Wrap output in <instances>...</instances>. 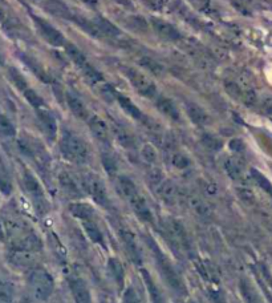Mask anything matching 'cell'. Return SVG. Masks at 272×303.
Segmentation results:
<instances>
[{
    "instance_id": "22",
    "label": "cell",
    "mask_w": 272,
    "mask_h": 303,
    "mask_svg": "<svg viewBox=\"0 0 272 303\" xmlns=\"http://www.w3.org/2000/svg\"><path fill=\"white\" fill-rule=\"evenodd\" d=\"M157 108H158L159 112H161L163 116H166V117L170 118V120L173 121L179 120L178 108L175 107V104L170 100V98L163 97V96L158 97V100H157Z\"/></svg>"
},
{
    "instance_id": "24",
    "label": "cell",
    "mask_w": 272,
    "mask_h": 303,
    "mask_svg": "<svg viewBox=\"0 0 272 303\" xmlns=\"http://www.w3.org/2000/svg\"><path fill=\"white\" fill-rule=\"evenodd\" d=\"M93 23L96 24V27L98 28L100 33L102 36H108V37H117V36L121 35V31L118 30V27L114 26L110 20H108L107 17L97 16L93 20Z\"/></svg>"
},
{
    "instance_id": "1",
    "label": "cell",
    "mask_w": 272,
    "mask_h": 303,
    "mask_svg": "<svg viewBox=\"0 0 272 303\" xmlns=\"http://www.w3.org/2000/svg\"><path fill=\"white\" fill-rule=\"evenodd\" d=\"M148 244H149L150 249H152L153 251V254H154V257H156L157 265H158L161 274H162V277L166 279V282H168V284L170 285V287L174 289L177 293L185 294L186 286L185 284H183V280H182V278L179 277V274L175 271L174 266L169 262L168 258H166L165 254L161 251V249L158 248V245L153 241V238L150 237H148Z\"/></svg>"
},
{
    "instance_id": "3",
    "label": "cell",
    "mask_w": 272,
    "mask_h": 303,
    "mask_svg": "<svg viewBox=\"0 0 272 303\" xmlns=\"http://www.w3.org/2000/svg\"><path fill=\"white\" fill-rule=\"evenodd\" d=\"M28 280L37 299L46 300L51 297L53 287H55V282L48 271H46L44 269H35L29 274Z\"/></svg>"
},
{
    "instance_id": "51",
    "label": "cell",
    "mask_w": 272,
    "mask_h": 303,
    "mask_svg": "<svg viewBox=\"0 0 272 303\" xmlns=\"http://www.w3.org/2000/svg\"><path fill=\"white\" fill-rule=\"evenodd\" d=\"M101 92H102V97L107 98V100H114L117 97V95H118L109 84H105L102 87V89H101Z\"/></svg>"
},
{
    "instance_id": "27",
    "label": "cell",
    "mask_w": 272,
    "mask_h": 303,
    "mask_svg": "<svg viewBox=\"0 0 272 303\" xmlns=\"http://www.w3.org/2000/svg\"><path fill=\"white\" fill-rule=\"evenodd\" d=\"M116 100L118 101L120 107L122 108L123 111L127 112L128 114H129L130 117L134 118V120H143V114L142 112H141V109H139V108L137 107V105L134 104L133 101L130 100L129 97L122 95H117Z\"/></svg>"
},
{
    "instance_id": "28",
    "label": "cell",
    "mask_w": 272,
    "mask_h": 303,
    "mask_svg": "<svg viewBox=\"0 0 272 303\" xmlns=\"http://www.w3.org/2000/svg\"><path fill=\"white\" fill-rule=\"evenodd\" d=\"M141 274H142V278L143 280H145V285L146 287H148V291H149L153 303H166L162 293H161V290L158 289V286L154 284V280L150 277V274L146 270H141Z\"/></svg>"
},
{
    "instance_id": "42",
    "label": "cell",
    "mask_w": 272,
    "mask_h": 303,
    "mask_svg": "<svg viewBox=\"0 0 272 303\" xmlns=\"http://www.w3.org/2000/svg\"><path fill=\"white\" fill-rule=\"evenodd\" d=\"M224 89L231 97L237 98V100H242V95H243V89L239 84L233 82H226L224 83Z\"/></svg>"
},
{
    "instance_id": "7",
    "label": "cell",
    "mask_w": 272,
    "mask_h": 303,
    "mask_svg": "<svg viewBox=\"0 0 272 303\" xmlns=\"http://www.w3.org/2000/svg\"><path fill=\"white\" fill-rule=\"evenodd\" d=\"M33 20H35L37 31H39L40 35L43 36V39L46 40L48 44H51L53 47L65 46V37L60 31L56 30L52 24H49L48 22L37 16H33Z\"/></svg>"
},
{
    "instance_id": "19",
    "label": "cell",
    "mask_w": 272,
    "mask_h": 303,
    "mask_svg": "<svg viewBox=\"0 0 272 303\" xmlns=\"http://www.w3.org/2000/svg\"><path fill=\"white\" fill-rule=\"evenodd\" d=\"M157 192H158V196L161 197L165 204L168 205H173L177 201V197H178V190H177V186L174 185V183L172 181H162L157 186Z\"/></svg>"
},
{
    "instance_id": "18",
    "label": "cell",
    "mask_w": 272,
    "mask_h": 303,
    "mask_svg": "<svg viewBox=\"0 0 272 303\" xmlns=\"http://www.w3.org/2000/svg\"><path fill=\"white\" fill-rule=\"evenodd\" d=\"M186 111H187L190 120L198 127H204V125H207L210 123V116L207 114V112L204 111L202 107L195 104V103H187L186 104Z\"/></svg>"
},
{
    "instance_id": "12",
    "label": "cell",
    "mask_w": 272,
    "mask_h": 303,
    "mask_svg": "<svg viewBox=\"0 0 272 303\" xmlns=\"http://www.w3.org/2000/svg\"><path fill=\"white\" fill-rule=\"evenodd\" d=\"M88 124H89L91 132L98 141H101L102 144L110 143V131L107 123L102 118L98 117V116H91L88 118Z\"/></svg>"
},
{
    "instance_id": "48",
    "label": "cell",
    "mask_w": 272,
    "mask_h": 303,
    "mask_svg": "<svg viewBox=\"0 0 272 303\" xmlns=\"http://www.w3.org/2000/svg\"><path fill=\"white\" fill-rule=\"evenodd\" d=\"M0 190L4 194H10L11 190H12V184H11L10 177L7 176L6 172H3V170H0Z\"/></svg>"
},
{
    "instance_id": "58",
    "label": "cell",
    "mask_w": 272,
    "mask_h": 303,
    "mask_svg": "<svg viewBox=\"0 0 272 303\" xmlns=\"http://www.w3.org/2000/svg\"><path fill=\"white\" fill-rule=\"evenodd\" d=\"M114 2H117V3L122 4V6L130 7V0H114Z\"/></svg>"
},
{
    "instance_id": "5",
    "label": "cell",
    "mask_w": 272,
    "mask_h": 303,
    "mask_svg": "<svg viewBox=\"0 0 272 303\" xmlns=\"http://www.w3.org/2000/svg\"><path fill=\"white\" fill-rule=\"evenodd\" d=\"M82 188L89 193V196L97 202L98 205L107 206L109 198H108L107 188H105L104 183L101 181V178L96 174L88 173L82 177Z\"/></svg>"
},
{
    "instance_id": "17",
    "label": "cell",
    "mask_w": 272,
    "mask_h": 303,
    "mask_svg": "<svg viewBox=\"0 0 272 303\" xmlns=\"http://www.w3.org/2000/svg\"><path fill=\"white\" fill-rule=\"evenodd\" d=\"M128 202H129L132 209H133V212L136 213L137 217H138L141 221H145V222L153 221V215H152V212H150L149 206H148L145 198H143L139 193L134 194V196L132 197Z\"/></svg>"
},
{
    "instance_id": "54",
    "label": "cell",
    "mask_w": 272,
    "mask_h": 303,
    "mask_svg": "<svg viewBox=\"0 0 272 303\" xmlns=\"http://www.w3.org/2000/svg\"><path fill=\"white\" fill-rule=\"evenodd\" d=\"M193 6L197 8V10H201V11H204L207 10L208 6H210V2L208 0H189Z\"/></svg>"
},
{
    "instance_id": "53",
    "label": "cell",
    "mask_w": 272,
    "mask_h": 303,
    "mask_svg": "<svg viewBox=\"0 0 272 303\" xmlns=\"http://www.w3.org/2000/svg\"><path fill=\"white\" fill-rule=\"evenodd\" d=\"M262 111L267 114H272V96H267L263 98Z\"/></svg>"
},
{
    "instance_id": "37",
    "label": "cell",
    "mask_w": 272,
    "mask_h": 303,
    "mask_svg": "<svg viewBox=\"0 0 272 303\" xmlns=\"http://www.w3.org/2000/svg\"><path fill=\"white\" fill-rule=\"evenodd\" d=\"M127 24L130 30L137 31V32H145L148 31V23L142 16H130L128 17Z\"/></svg>"
},
{
    "instance_id": "11",
    "label": "cell",
    "mask_w": 272,
    "mask_h": 303,
    "mask_svg": "<svg viewBox=\"0 0 272 303\" xmlns=\"http://www.w3.org/2000/svg\"><path fill=\"white\" fill-rule=\"evenodd\" d=\"M8 259L11 264L20 269H32L36 264L33 251L22 250V249H11Z\"/></svg>"
},
{
    "instance_id": "59",
    "label": "cell",
    "mask_w": 272,
    "mask_h": 303,
    "mask_svg": "<svg viewBox=\"0 0 272 303\" xmlns=\"http://www.w3.org/2000/svg\"><path fill=\"white\" fill-rule=\"evenodd\" d=\"M0 22L3 23V22H6V13H4L3 8L0 7Z\"/></svg>"
},
{
    "instance_id": "45",
    "label": "cell",
    "mask_w": 272,
    "mask_h": 303,
    "mask_svg": "<svg viewBox=\"0 0 272 303\" xmlns=\"http://www.w3.org/2000/svg\"><path fill=\"white\" fill-rule=\"evenodd\" d=\"M141 154H142V158L149 164H154L157 161V152L156 149L150 145V144H146L143 145L142 150H141Z\"/></svg>"
},
{
    "instance_id": "36",
    "label": "cell",
    "mask_w": 272,
    "mask_h": 303,
    "mask_svg": "<svg viewBox=\"0 0 272 303\" xmlns=\"http://www.w3.org/2000/svg\"><path fill=\"white\" fill-rule=\"evenodd\" d=\"M190 164H191L190 158H189L185 153L175 152V153L172 156V165L174 168H177V169L179 170L187 169V168L190 167Z\"/></svg>"
},
{
    "instance_id": "32",
    "label": "cell",
    "mask_w": 272,
    "mask_h": 303,
    "mask_svg": "<svg viewBox=\"0 0 272 303\" xmlns=\"http://www.w3.org/2000/svg\"><path fill=\"white\" fill-rule=\"evenodd\" d=\"M82 226H84L85 232H87V234L89 235V238H91L94 244H98L101 245V246H104V235H102V233H101V230L98 229V226L96 225V222H94L93 219H92V221L82 222Z\"/></svg>"
},
{
    "instance_id": "31",
    "label": "cell",
    "mask_w": 272,
    "mask_h": 303,
    "mask_svg": "<svg viewBox=\"0 0 272 303\" xmlns=\"http://www.w3.org/2000/svg\"><path fill=\"white\" fill-rule=\"evenodd\" d=\"M224 169H226L227 174L233 179H239L243 176V164L240 160L235 158V157L227 158L226 163H224Z\"/></svg>"
},
{
    "instance_id": "46",
    "label": "cell",
    "mask_w": 272,
    "mask_h": 303,
    "mask_svg": "<svg viewBox=\"0 0 272 303\" xmlns=\"http://www.w3.org/2000/svg\"><path fill=\"white\" fill-rule=\"evenodd\" d=\"M148 178H149L150 185L156 186L157 188V186L163 181V174L158 168H152V169L148 172Z\"/></svg>"
},
{
    "instance_id": "25",
    "label": "cell",
    "mask_w": 272,
    "mask_h": 303,
    "mask_svg": "<svg viewBox=\"0 0 272 303\" xmlns=\"http://www.w3.org/2000/svg\"><path fill=\"white\" fill-rule=\"evenodd\" d=\"M65 51H67V55L72 59V62L75 63L76 67H77L80 71H84L91 63L88 62V59L85 57L84 53L80 51L76 46L73 44H69V43H65Z\"/></svg>"
},
{
    "instance_id": "26",
    "label": "cell",
    "mask_w": 272,
    "mask_h": 303,
    "mask_svg": "<svg viewBox=\"0 0 272 303\" xmlns=\"http://www.w3.org/2000/svg\"><path fill=\"white\" fill-rule=\"evenodd\" d=\"M117 189H118V193L123 198H127L129 201L134 194L138 193L136 188V184L127 176H120L117 178Z\"/></svg>"
},
{
    "instance_id": "57",
    "label": "cell",
    "mask_w": 272,
    "mask_h": 303,
    "mask_svg": "<svg viewBox=\"0 0 272 303\" xmlns=\"http://www.w3.org/2000/svg\"><path fill=\"white\" fill-rule=\"evenodd\" d=\"M81 2L84 4H87L88 7H91V8H96L98 6V3H100V0H81Z\"/></svg>"
},
{
    "instance_id": "23",
    "label": "cell",
    "mask_w": 272,
    "mask_h": 303,
    "mask_svg": "<svg viewBox=\"0 0 272 303\" xmlns=\"http://www.w3.org/2000/svg\"><path fill=\"white\" fill-rule=\"evenodd\" d=\"M121 238H122L123 245H125V248L128 250V254L130 255V258L133 259L134 262L139 264L141 262V254H139V250L137 248L136 244V238L129 230H122L121 232Z\"/></svg>"
},
{
    "instance_id": "55",
    "label": "cell",
    "mask_w": 272,
    "mask_h": 303,
    "mask_svg": "<svg viewBox=\"0 0 272 303\" xmlns=\"http://www.w3.org/2000/svg\"><path fill=\"white\" fill-rule=\"evenodd\" d=\"M230 148L234 152H242L244 149V144L239 138H234V140L230 141Z\"/></svg>"
},
{
    "instance_id": "8",
    "label": "cell",
    "mask_w": 272,
    "mask_h": 303,
    "mask_svg": "<svg viewBox=\"0 0 272 303\" xmlns=\"http://www.w3.org/2000/svg\"><path fill=\"white\" fill-rule=\"evenodd\" d=\"M24 185H26V189L28 190V193L32 196V198L35 199L36 206L37 209L44 208L47 210V202H46V196H44V192H43V188L40 185V183L37 181L32 173L26 172L24 173Z\"/></svg>"
},
{
    "instance_id": "30",
    "label": "cell",
    "mask_w": 272,
    "mask_h": 303,
    "mask_svg": "<svg viewBox=\"0 0 272 303\" xmlns=\"http://www.w3.org/2000/svg\"><path fill=\"white\" fill-rule=\"evenodd\" d=\"M108 270H109L112 278L116 280V284L121 289L123 286V282H125V270H123L120 261L116 259V258H110L108 261Z\"/></svg>"
},
{
    "instance_id": "21",
    "label": "cell",
    "mask_w": 272,
    "mask_h": 303,
    "mask_svg": "<svg viewBox=\"0 0 272 303\" xmlns=\"http://www.w3.org/2000/svg\"><path fill=\"white\" fill-rule=\"evenodd\" d=\"M69 212L80 221H92L94 217V209L84 202H73L69 205Z\"/></svg>"
},
{
    "instance_id": "6",
    "label": "cell",
    "mask_w": 272,
    "mask_h": 303,
    "mask_svg": "<svg viewBox=\"0 0 272 303\" xmlns=\"http://www.w3.org/2000/svg\"><path fill=\"white\" fill-rule=\"evenodd\" d=\"M163 229H165L172 245H174L175 248L179 249V250H187L190 242H189L187 233H186L185 228L182 226L181 222L175 221V219H168L163 225Z\"/></svg>"
},
{
    "instance_id": "33",
    "label": "cell",
    "mask_w": 272,
    "mask_h": 303,
    "mask_svg": "<svg viewBox=\"0 0 272 303\" xmlns=\"http://www.w3.org/2000/svg\"><path fill=\"white\" fill-rule=\"evenodd\" d=\"M24 93V97L27 98V101H28L29 104L32 105L35 109H40V108H46V101L43 100L41 96L39 95V93H36L33 89L31 88H27L26 91L23 92Z\"/></svg>"
},
{
    "instance_id": "56",
    "label": "cell",
    "mask_w": 272,
    "mask_h": 303,
    "mask_svg": "<svg viewBox=\"0 0 272 303\" xmlns=\"http://www.w3.org/2000/svg\"><path fill=\"white\" fill-rule=\"evenodd\" d=\"M239 196L244 199V201H253L254 199V193L249 189H239L238 190Z\"/></svg>"
},
{
    "instance_id": "34",
    "label": "cell",
    "mask_w": 272,
    "mask_h": 303,
    "mask_svg": "<svg viewBox=\"0 0 272 303\" xmlns=\"http://www.w3.org/2000/svg\"><path fill=\"white\" fill-rule=\"evenodd\" d=\"M189 204H190V208L197 213L198 215H201V217H207L210 214V209L208 206L204 204L202 199L197 198V197H190L189 198Z\"/></svg>"
},
{
    "instance_id": "10",
    "label": "cell",
    "mask_w": 272,
    "mask_h": 303,
    "mask_svg": "<svg viewBox=\"0 0 272 303\" xmlns=\"http://www.w3.org/2000/svg\"><path fill=\"white\" fill-rule=\"evenodd\" d=\"M36 111H37L36 113H37V118H39L43 132L48 137V140L53 141L56 138V136H57V123H56V118L53 117V114L48 109H46V108H40V109H36Z\"/></svg>"
},
{
    "instance_id": "47",
    "label": "cell",
    "mask_w": 272,
    "mask_h": 303,
    "mask_svg": "<svg viewBox=\"0 0 272 303\" xmlns=\"http://www.w3.org/2000/svg\"><path fill=\"white\" fill-rule=\"evenodd\" d=\"M0 132L6 136H13L15 134V127L12 125V123L6 116H2V114H0Z\"/></svg>"
},
{
    "instance_id": "35",
    "label": "cell",
    "mask_w": 272,
    "mask_h": 303,
    "mask_svg": "<svg viewBox=\"0 0 272 303\" xmlns=\"http://www.w3.org/2000/svg\"><path fill=\"white\" fill-rule=\"evenodd\" d=\"M8 75H10L11 82L16 85V88H19L20 91L24 92L27 88H28L27 80L24 78V76L22 75V73H20L16 68H12V67H11V68L8 69Z\"/></svg>"
},
{
    "instance_id": "43",
    "label": "cell",
    "mask_w": 272,
    "mask_h": 303,
    "mask_svg": "<svg viewBox=\"0 0 272 303\" xmlns=\"http://www.w3.org/2000/svg\"><path fill=\"white\" fill-rule=\"evenodd\" d=\"M251 174H253L254 179H255L256 183H258V185H259L260 188H262V189L266 190V192L268 193V194H271V196H272V185H271V183H269L268 179H267L266 177L263 176L262 173H259L258 170H255V169H253Z\"/></svg>"
},
{
    "instance_id": "44",
    "label": "cell",
    "mask_w": 272,
    "mask_h": 303,
    "mask_svg": "<svg viewBox=\"0 0 272 303\" xmlns=\"http://www.w3.org/2000/svg\"><path fill=\"white\" fill-rule=\"evenodd\" d=\"M101 161H102V165H104L105 170L109 173L110 176H113L114 173L117 172V163L114 160L113 156H110L109 153H104L101 157Z\"/></svg>"
},
{
    "instance_id": "16",
    "label": "cell",
    "mask_w": 272,
    "mask_h": 303,
    "mask_svg": "<svg viewBox=\"0 0 272 303\" xmlns=\"http://www.w3.org/2000/svg\"><path fill=\"white\" fill-rule=\"evenodd\" d=\"M41 6L47 12L52 13L55 16L71 20V22L73 19V13L71 12V10L67 7V4L64 2H61V0H44Z\"/></svg>"
},
{
    "instance_id": "20",
    "label": "cell",
    "mask_w": 272,
    "mask_h": 303,
    "mask_svg": "<svg viewBox=\"0 0 272 303\" xmlns=\"http://www.w3.org/2000/svg\"><path fill=\"white\" fill-rule=\"evenodd\" d=\"M112 132H113L116 140L118 141L123 148H127V149L134 148L136 140H134L133 134L130 133L127 128H123L122 125L118 124V123H113V125H112Z\"/></svg>"
},
{
    "instance_id": "2",
    "label": "cell",
    "mask_w": 272,
    "mask_h": 303,
    "mask_svg": "<svg viewBox=\"0 0 272 303\" xmlns=\"http://www.w3.org/2000/svg\"><path fill=\"white\" fill-rule=\"evenodd\" d=\"M60 147H61L62 154L73 163L84 164L89 158V149H88L87 143L73 132H64Z\"/></svg>"
},
{
    "instance_id": "13",
    "label": "cell",
    "mask_w": 272,
    "mask_h": 303,
    "mask_svg": "<svg viewBox=\"0 0 272 303\" xmlns=\"http://www.w3.org/2000/svg\"><path fill=\"white\" fill-rule=\"evenodd\" d=\"M65 100H67V104H68L71 112L75 114L76 117L81 118V120H88V118H89L87 105H85V103L81 100L80 96L76 95L75 92H67V93H65Z\"/></svg>"
},
{
    "instance_id": "52",
    "label": "cell",
    "mask_w": 272,
    "mask_h": 303,
    "mask_svg": "<svg viewBox=\"0 0 272 303\" xmlns=\"http://www.w3.org/2000/svg\"><path fill=\"white\" fill-rule=\"evenodd\" d=\"M125 303H139L138 295H137V293L132 287H129V289L125 291Z\"/></svg>"
},
{
    "instance_id": "14",
    "label": "cell",
    "mask_w": 272,
    "mask_h": 303,
    "mask_svg": "<svg viewBox=\"0 0 272 303\" xmlns=\"http://www.w3.org/2000/svg\"><path fill=\"white\" fill-rule=\"evenodd\" d=\"M69 289H71L72 295L75 298L76 303H92L89 289L82 279H80V278L69 279Z\"/></svg>"
},
{
    "instance_id": "38",
    "label": "cell",
    "mask_w": 272,
    "mask_h": 303,
    "mask_svg": "<svg viewBox=\"0 0 272 303\" xmlns=\"http://www.w3.org/2000/svg\"><path fill=\"white\" fill-rule=\"evenodd\" d=\"M240 290H242V294H243V297L244 299L247 300V303H262L259 297L256 295L255 290L247 284L246 280H242V284H240Z\"/></svg>"
},
{
    "instance_id": "41",
    "label": "cell",
    "mask_w": 272,
    "mask_h": 303,
    "mask_svg": "<svg viewBox=\"0 0 272 303\" xmlns=\"http://www.w3.org/2000/svg\"><path fill=\"white\" fill-rule=\"evenodd\" d=\"M235 10L243 15H253V2L251 0H231Z\"/></svg>"
},
{
    "instance_id": "40",
    "label": "cell",
    "mask_w": 272,
    "mask_h": 303,
    "mask_svg": "<svg viewBox=\"0 0 272 303\" xmlns=\"http://www.w3.org/2000/svg\"><path fill=\"white\" fill-rule=\"evenodd\" d=\"M202 144H203L204 147L207 148V149L210 150H219L220 148H222V141L218 138V137L213 136V134H203L202 136Z\"/></svg>"
},
{
    "instance_id": "50",
    "label": "cell",
    "mask_w": 272,
    "mask_h": 303,
    "mask_svg": "<svg viewBox=\"0 0 272 303\" xmlns=\"http://www.w3.org/2000/svg\"><path fill=\"white\" fill-rule=\"evenodd\" d=\"M142 2L154 11H162L168 4V0H142Z\"/></svg>"
},
{
    "instance_id": "15",
    "label": "cell",
    "mask_w": 272,
    "mask_h": 303,
    "mask_svg": "<svg viewBox=\"0 0 272 303\" xmlns=\"http://www.w3.org/2000/svg\"><path fill=\"white\" fill-rule=\"evenodd\" d=\"M58 184L64 192V194L69 198H80L81 197V189L78 188L75 178L67 172H61L58 174Z\"/></svg>"
},
{
    "instance_id": "49",
    "label": "cell",
    "mask_w": 272,
    "mask_h": 303,
    "mask_svg": "<svg viewBox=\"0 0 272 303\" xmlns=\"http://www.w3.org/2000/svg\"><path fill=\"white\" fill-rule=\"evenodd\" d=\"M12 300V290L6 284H0V303H10Z\"/></svg>"
},
{
    "instance_id": "4",
    "label": "cell",
    "mask_w": 272,
    "mask_h": 303,
    "mask_svg": "<svg viewBox=\"0 0 272 303\" xmlns=\"http://www.w3.org/2000/svg\"><path fill=\"white\" fill-rule=\"evenodd\" d=\"M123 75L127 76L132 87L143 97L152 98L157 95L156 84L148 76L141 73L139 71H136L134 68H130V67H125L123 68Z\"/></svg>"
},
{
    "instance_id": "39",
    "label": "cell",
    "mask_w": 272,
    "mask_h": 303,
    "mask_svg": "<svg viewBox=\"0 0 272 303\" xmlns=\"http://www.w3.org/2000/svg\"><path fill=\"white\" fill-rule=\"evenodd\" d=\"M139 63H141V66L145 67L148 71L154 73V75H162L163 73V67L153 59H150V57H142L139 60Z\"/></svg>"
},
{
    "instance_id": "29",
    "label": "cell",
    "mask_w": 272,
    "mask_h": 303,
    "mask_svg": "<svg viewBox=\"0 0 272 303\" xmlns=\"http://www.w3.org/2000/svg\"><path fill=\"white\" fill-rule=\"evenodd\" d=\"M22 60L26 63V66L28 67V68H31V71H32L40 80H43V82L47 83V84H51V83H52V77L49 76V73H47L46 69L40 66V63L33 60L32 57H28V56L24 55H22Z\"/></svg>"
},
{
    "instance_id": "9",
    "label": "cell",
    "mask_w": 272,
    "mask_h": 303,
    "mask_svg": "<svg viewBox=\"0 0 272 303\" xmlns=\"http://www.w3.org/2000/svg\"><path fill=\"white\" fill-rule=\"evenodd\" d=\"M150 22H152L153 30L156 31V33H158L162 39L169 40V42H178L182 37L179 31L173 24L168 23L165 20L158 19V17H152Z\"/></svg>"
}]
</instances>
